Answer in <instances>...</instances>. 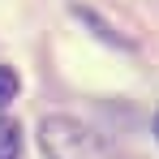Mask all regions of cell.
Masks as SVG:
<instances>
[{
    "label": "cell",
    "mask_w": 159,
    "mask_h": 159,
    "mask_svg": "<svg viewBox=\"0 0 159 159\" xmlns=\"http://www.w3.org/2000/svg\"><path fill=\"white\" fill-rule=\"evenodd\" d=\"M155 138H159V116H155Z\"/></svg>",
    "instance_id": "obj_4"
},
{
    "label": "cell",
    "mask_w": 159,
    "mask_h": 159,
    "mask_svg": "<svg viewBox=\"0 0 159 159\" xmlns=\"http://www.w3.org/2000/svg\"><path fill=\"white\" fill-rule=\"evenodd\" d=\"M39 146L48 159H116L103 138L73 116H48L39 125Z\"/></svg>",
    "instance_id": "obj_1"
},
{
    "label": "cell",
    "mask_w": 159,
    "mask_h": 159,
    "mask_svg": "<svg viewBox=\"0 0 159 159\" xmlns=\"http://www.w3.org/2000/svg\"><path fill=\"white\" fill-rule=\"evenodd\" d=\"M17 155H22V129L17 120L0 116V159H17Z\"/></svg>",
    "instance_id": "obj_2"
},
{
    "label": "cell",
    "mask_w": 159,
    "mask_h": 159,
    "mask_svg": "<svg viewBox=\"0 0 159 159\" xmlns=\"http://www.w3.org/2000/svg\"><path fill=\"white\" fill-rule=\"evenodd\" d=\"M13 95H17V73L13 69H0V107L13 103Z\"/></svg>",
    "instance_id": "obj_3"
}]
</instances>
